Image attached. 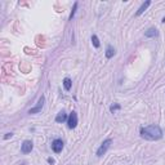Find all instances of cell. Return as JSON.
<instances>
[{
    "label": "cell",
    "instance_id": "11",
    "mask_svg": "<svg viewBox=\"0 0 165 165\" xmlns=\"http://www.w3.org/2000/svg\"><path fill=\"white\" fill-rule=\"evenodd\" d=\"M62 84H63V88H64V90H66V92L71 90V88H72V81H71V79H70V78H64Z\"/></svg>",
    "mask_w": 165,
    "mask_h": 165
},
{
    "label": "cell",
    "instance_id": "17",
    "mask_svg": "<svg viewBox=\"0 0 165 165\" xmlns=\"http://www.w3.org/2000/svg\"><path fill=\"white\" fill-rule=\"evenodd\" d=\"M161 22H163V23H165V16L163 17V20H161Z\"/></svg>",
    "mask_w": 165,
    "mask_h": 165
},
{
    "label": "cell",
    "instance_id": "2",
    "mask_svg": "<svg viewBox=\"0 0 165 165\" xmlns=\"http://www.w3.org/2000/svg\"><path fill=\"white\" fill-rule=\"evenodd\" d=\"M112 145V139L111 138H107V139H105L103 142L101 143V146L98 147V150H97V152H96V155L98 156V157H101V156H103L106 152H107V150L110 148V146Z\"/></svg>",
    "mask_w": 165,
    "mask_h": 165
},
{
    "label": "cell",
    "instance_id": "1",
    "mask_svg": "<svg viewBox=\"0 0 165 165\" xmlns=\"http://www.w3.org/2000/svg\"><path fill=\"white\" fill-rule=\"evenodd\" d=\"M141 137L146 141H159L163 138V129L157 124H151L148 127H142L139 129Z\"/></svg>",
    "mask_w": 165,
    "mask_h": 165
},
{
    "label": "cell",
    "instance_id": "4",
    "mask_svg": "<svg viewBox=\"0 0 165 165\" xmlns=\"http://www.w3.org/2000/svg\"><path fill=\"white\" fill-rule=\"evenodd\" d=\"M78 114L75 112V111H71L68 115V119H67V127L68 129H75L76 127H78Z\"/></svg>",
    "mask_w": 165,
    "mask_h": 165
},
{
    "label": "cell",
    "instance_id": "10",
    "mask_svg": "<svg viewBox=\"0 0 165 165\" xmlns=\"http://www.w3.org/2000/svg\"><path fill=\"white\" fill-rule=\"evenodd\" d=\"M115 53H116V50H115V48L112 45H107V48H106V58H107V60H111V58H112L114 56H115Z\"/></svg>",
    "mask_w": 165,
    "mask_h": 165
},
{
    "label": "cell",
    "instance_id": "8",
    "mask_svg": "<svg viewBox=\"0 0 165 165\" xmlns=\"http://www.w3.org/2000/svg\"><path fill=\"white\" fill-rule=\"evenodd\" d=\"M150 5H151V2H150V0H147V2H145V3H143V4L138 8V10L135 12V17H139L141 14H143V13H145V10H147V8H148Z\"/></svg>",
    "mask_w": 165,
    "mask_h": 165
},
{
    "label": "cell",
    "instance_id": "7",
    "mask_svg": "<svg viewBox=\"0 0 165 165\" xmlns=\"http://www.w3.org/2000/svg\"><path fill=\"white\" fill-rule=\"evenodd\" d=\"M67 119H68V115L64 112V111L62 110V111H60V112L57 114V116H56V123H58V124H61V123H64V121H67Z\"/></svg>",
    "mask_w": 165,
    "mask_h": 165
},
{
    "label": "cell",
    "instance_id": "5",
    "mask_svg": "<svg viewBox=\"0 0 165 165\" xmlns=\"http://www.w3.org/2000/svg\"><path fill=\"white\" fill-rule=\"evenodd\" d=\"M63 141L62 139H60V138H57V139H54L52 142V145H50V148H52V151L54 152V154H61L62 152V150H63Z\"/></svg>",
    "mask_w": 165,
    "mask_h": 165
},
{
    "label": "cell",
    "instance_id": "9",
    "mask_svg": "<svg viewBox=\"0 0 165 165\" xmlns=\"http://www.w3.org/2000/svg\"><path fill=\"white\" fill-rule=\"evenodd\" d=\"M159 35V31L156 27H150L147 31H145V36L148 38V39H152V38H156Z\"/></svg>",
    "mask_w": 165,
    "mask_h": 165
},
{
    "label": "cell",
    "instance_id": "3",
    "mask_svg": "<svg viewBox=\"0 0 165 165\" xmlns=\"http://www.w3.org/2000/svg\"><path fill=\"white\" fill-rule=\"evenodd\" d=\"M44 103H45V97L41 96V97L39 98L38 103L35 105V107H32V108L28 110V114L32 115V114H39V112H41V110H43V107H44Z\"/></svg>",
    "mask_w": 165,
    "mask_h": 165
},
{
    "label": "cell",
    "instance_id": "12",
    "mask_svg": "<svg viewBox=\"0 0 165 165\" xmlns=\"http://www.w3.org/2000/svg\"><path fill=\"white\" fill-rule=\"evenodd\" d=\"M78 7H79V3H78V2H75V3H74V7H72V9H71V13H70L68 21H72V18L75 17V13H76V10H78Z\"/></svg>",
    "mask_w": 165,
    "mask_h": 165
},
{
    "label": "cell",
    "instance_id": "16",
    "mask_svg": "<svg viewBox=\"0 0 165 165\" xmlns=\"http://www.w3.org/2000/svg\"><path fill=\"white\" fill-rule=\"evenodd\" d=\"M46 160H48V163H49L50 165H53V164H54V159H52V157H48V159H46Z\"/></svg>",
    "mask_w": 165,
    "mask_h": 165
},
{
    "label": "cell",
    "instance_id": "14",
    "mask_svg": "<svg viewBox=\"0 0 165 165\" xmlns=\"http://www.w3.org/2000/svg\"><path fill=\"white\" fill-rule=\"evenodd\" d=\"M121 108V106L119 105V103H114V105H111L110 106V112L111 114H115L117 110H120Z\"/></svg>",
    "mask_w": 165,
    "mask_h": 165
},
{
    "label": "cell",
    "instance_id": "6",
    "mask_svg": "<svg viewBox=\"0 0 165 165\" xmlns=\"http://www.w3.org/2000/svg\"><path fill=\"white\" fill-rule=\"evenodd\" d=\"M34 148V143H32V141L30 139H26V141H23L22 145H21V152L22 154H30V152L32 151Z\"/></svg>",
    "mask_w": 165,
    "mask_h": 165
},
{
    "label": "cell",
    "instance_id": "13",
    "mask_svg": "<svg viewBox=\"0 0 165 165\" xmlns=\"http://www.w3.org/2000/svg\"><path fill=\"white\" fill-rule=\"evenodd\" d=\"M92 44H93V46L96 49L99 48V45H101V44H99V39L97 38V35H92Z\"/></svg>",
    "mask_w": 165,
    "mask_h": 165
},
{
    "label": "cell",
    "instance_id": "15",
    "mask_svg": "<svg viewBox=\"0 0 165 165\" xmlns=\"http://www.w3.org/2000/svg\"><path fill=\"white\" fill-rule=\"evenodd\" d=\"M12 135H13V133H7L4 135V139H8V138H12Z\"/></svg>",
    "mask_w": 165,
    "mask_h": 165
}]
</instances>
